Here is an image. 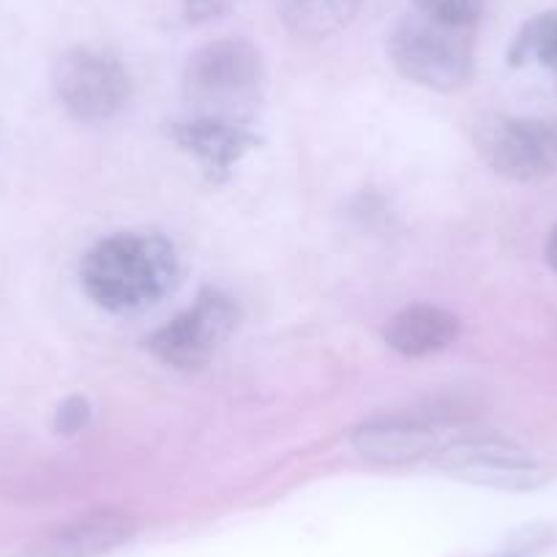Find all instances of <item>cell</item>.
<instances>
[{
    "label": "cell",
    "instance_id": "1",
    "mask_svg": "<svg viewBox=\"0 0 557 557\" xmlns=\"http://www.w3.org/2000/svg\"><path fill=\"white\" fill-rule=\"evenodd\" d=\"M178 282V255L157 233H115L85 251L79 285L112 314H132L162 301Z\"/></svg>",
    "mask_w": 557,
    "mask_h": 557
},
{
    "label": "cell",
    "instance_id": "10",
    "mask_svg": "<svg viewBox=\"0 0 557 557\" xmlns=\"http://www.w3.org/2000/svg\"><path fill=\"white\" fill-rule=\"evenodd\" d=\"M173 139L189 157L197 159L213 181L227 178L230 170L257 148V134L249 132V123L216 121V117H195L175 123L170 128Z\"/></svg>",
    "mask_w": 557,
    "mask_h": 557
},
{
    "label": "cell",
    "instance_id": "6",
    "mask_svg": "<svg viewBox=\"0 0 557 557\" xmlns=\"http://www.w3.org/2000/svg\"><path fill=\"white\" fill-rule=\"evenodd\" d=\"M475 143L500 178L528 184L557 175V117H492Z\"/></svg>",
    "mask_w": 557,
    "mask_h": 557
},
{
    "label": "cell",
    "instance_id": "14",
    "mask_svg": "<svg viewBox=\"0 0 557 557\" xmlns=\"http://www.w3.org/2000/svg\"><path fill=\"white\" fill-rule=\"evenodd\" d=\"M412 7H416L412 12H421L424 17L475 34L481 17H484L486 0H412Z\"/></svg>",
    "mask_w": 557,
    "mask_h": 557
},
{
    "label": "cell",
    "instance_id": "15",
    "mask_svg": "<svg viewBox=\"0 0 557 557\" xmlns=\"http://www.w3.org/2000/svg\"><path fill=\"white\" fill-rule=\"evenodd\" d=\"M90 418V405L83 396H69L66 401H61L55 410V430L61 435H74V432L83 430Z\"/></svg>",
    "mask_w": 557,
    "mask_h": 557
},
{
    "label": "cell",
    "instance_id": "16",
    "mask_svg": "<svg viewBox=\"0 0 557 557\" xmlns=\"http://www.w3.org/2000/svg\"><path fill=\"white\" fill-rule=\"evenodd\" d=\"M238 0H181L184 7V17L189 23H206V20L222 17L224 12L235 7Z\"/></svg>",
    "mask_w": 557,
    "mask_h": 557
},
{
    "label": "cell",
    "instance_id": "3",
    "mask_svg": "<svg viewBox=\"0 0 557 557\" xmlns=\"http://www.w3.org/2000/svg\"><path fill=\"white\" fill-rule=\"evenodd\" d=\"M388 58L410 83L437 94H454L470 85L475 74L473 30L451 28L421 12H410L391 30Z\"/></svg>",
    "mask_w": 557,
    "mask_h": 557
},
{
    "label": "cell",
    "instance_id": "12",
    "mask_svg": "<svg viewBox=\"0 0 557 557\" xmlns=\"http://www.w3.org/2000/svg\"><path fill=\"white\" fill-rule=\"evenodd\" d=\"M363 0H276L278 17L293 36L307 41L331 39L361 12Z\"/></svg>",
    "mask_w": 557,
    "mask_h": 557
},
{
    "label": "cell",
    "instance_id": "8",
    "mask_svg": "<svg viewBox=\"0 0 557 557\" xmlns=\"http://www.w3.org/2000/svg\"><path fill=\"white\" fill-rule=\"evenodd\" d=\"M358 457L374 465H412L435 459L448 446V426L432 416H377L352 430Z\"/></svg>",
    "mask_w": 557,
    "mask_h": 557
},
{
    "label": "cell",
    "instance_id": "7",
    "mask_svg": "<svg viewBox=\"0 0 557 557\" xmlns=\"http://www.w3.org/2000/svg\"><path fill=\"white\" fill-rule=\"evenodd\" d=\"M238 325V309L224 293L202 290L189 309L148 336V350L175 369H197L216 356Z\"/></svg>",
    "mask_w": 557,
    "mask_h": 557
},
{
    "label": "cell",
    "instance_id": "17",
    "mask_svg": "<svg viewBox=\"0 0 557 557\" xmlns=\"http://www.w3.org/2000/svg\"><path fill=\"white\" fill-rule=\"evenodd\" d=\"M546 541H549V535L546 533H530L528 539L519 541L517 546H511V549L500 552V555H495V557H535L541 549H544Z\"/></svg>",
    "mask_w": 557,
    "mask_h": 557
},
{
    "label": "cell",
    "instance_id": "9",
    "mask_svg": "<svg viewBox=\"0 0 557 557\" xmlns=\"http://www.w3.org/2000/svg\"><path fill=\"white\" fill-rule=\"evenodd\" d=\"M139 522L121 508H96L45 530L9 557H107L137 535Z\"/></svg>",
    "mask_w": 557,
    "mask_h": 557
},
{
    "label": "cell",
    "instance_id": "2",
    "mask_svg": "<svg viewBox=\"0 0 557 557\" xmlns=\"http://www.w3.org/2000/svg\"><path fill=\"white\" fill-rule=\"evenodd\" d=\"M265 83L260 50L238 36L208 41L184 66V99L195 117L249 123L262 104Z\"/></svg>",
    "mask_w": 557,
    "mask_h": 557
},
{
    "label": "cell",
    "instance_id": "18",
    "mask_svg": "<svg viewBox=\"0 0 557 557\" xmlns=\"http://www.w3.org/2000/svg\"><path fill=\"white\" fill-rule=\"evenodd\" d=\"M546 262H549L552 271L557 273V224L549 233V240H546Z\"/></svg>",
    "mask_w": 557,
    "mask_h": 557
},
{
    "label": "cell",
    "instance_id": "11",
    "mask_svg": "<svg viewBox=\"0 0 557 557\" xmlns=\"http://www.w3.org/2000/svg\"><path fill=\"white\" fill-rule=\"evenodd\" d=\"M459 318L437 304H410L385 325V345L405 358H426L459 339Z\"/></svg>",
    "mask_w": 557,
    "mask_h": 557
},
{
    "label": "cell",
    "instance_id": "13",
    "mask_svg": "<svg viewBox=\"0 0 557 557\" xmlns=\"http://www.w3.org/2000/svg\"><path fill=\"white\" fill-rule=\"evenodd\" d=\"M508 61L513 66H524L528 61L541 63L557 77V12H544L519 28L511 41Z\"/></svg>",
    "mask_w": 557,
    "mask_h": 557
},
{
    "label": "cell",
    "instance_id": "4",
    "mask_svg": "<svg viewBox=\"0 0 557 557\" xmlns=\"http://www.w3.org/2000/svg\"><path fill=\"white\" fill-rule=\"evenodd\" d=\"M451 479L500 492H535L557 481V465L497 437H454L435 459Z\"/></svg>",
    "mask_w": 557,
    "mask_h": 557
},
{
    "label": "cell",
    "instance_id": "5",
    "mask_svg": "<svg viewBox=\"0 0 557 557\" xmlns=\"http://www.w3.org/2000/svg\"><path fill=\"white\" fill-rule=\"evenodd\" d=\"M58 101L79 123L112 121L132 96V79L115 55L94 47H72L52 69Z\"/></svg>",
    "mask_w": 557,
    "mask_h": 557
}]
</instances>
